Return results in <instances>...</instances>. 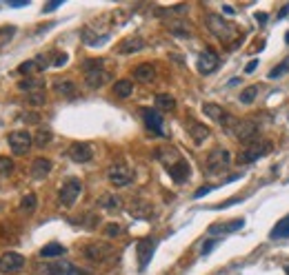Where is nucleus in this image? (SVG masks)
I'll list each match as a JSON object with an SVG mask.
<instances>
[{
  "mask_svg": "<svg viewBox=\"0 0 289 275\" xmlns=\"http://www.w3.org/2000/svg\"><path fill=\"white\" fill-rule=\"evenodd\" d=\"M207 27L220 43H234V40L238 38V29H236L229 20L220 18V16H216V14L207 16Z\"/></svg>",
  "mask_w": 289,
  "mask_h": 275,
  "instance_id": "obj_1",
  "label": "nucleus"
},
{
  "mask_svg": "<svg viewBox=\"0 0 289 275\" xmlns=\"http://www.w3.org/2000/svg\"><path fill=\"white\" fill-rule=\"evenodd\" d=\"M82 69H85V82L89 89H100L102 85L109 82V71H105L102 60H87Z\"/></svg>",
  "mask_w": 289,
  "mask_h": 275,
  "instance_id": "obj_2",
  "label": "nucleus"
},
{
  "mask_svg": "<svg viewBox=\"0 0 289 275\" xmlns=\"http://www.w3.org/2000/svg\"><path fill=\"white\" fill-rule=\"evenodd\" d=\"M269 151H271L269 140H256V142H249L238 153V164H251V162H256V160H260L262 155H267Z\"/></svg>",
  "mask_w": 289,
  "mask_h": 275,
  "instance_id": "obj_3",
  "label": "nucleus"
},
{
  "mask_svg": "<svg viewBox=\"0 0 289 275\" xmlns=\"http://www.w3.org/2000/svg\"><path fill=\"white\" fill-rule=\"evenodd\" d=\"M82 193V182L78 178H67L65 184L58 191V202L63 206H74Z\"/></svg>",
  "mask_w": 289,
  "mask_h": 275,
  "instance_id": "obj_4",
  "label": "nucleus"
},
{
  "mask_svg": "<svg viewBox=\"0 0 289 275\" xmlns=\"http://www.w3.org/2000/svg\"><path fill=\"white\" fill-rule=\"evenodd\" d=\"M107 180H109L113 186H129L133 182V171L129 169L122 160H118V162H113L109 171H107Z\"/></svg>",
  "mask_w": 289,
  "mask_h": 275,
  "instance_id": "obj_5",
  "label": "nucleus"
},
{
  "mask_svg": "<svg viewBox=\"0 0 289 275\" xmlns=\"http://www.w3.org/2000/svg\"><path fill=\"white\" fill-rule=\"evenodd\" d=\"M229 164H231V155L223 147H216L214 151L207 155V160H205V167H207L209 173H223V171H227Z\"/></svg>",
  "mask_w": 289,
  "mask_h": 275,
  "instance_id": "obj_6",
  "label": "nucleus"
},
{
  "mask_svg": "<svg viewBox=\"0 0 289 275\" xmlns=\"http://www.w3.org/2000/svg\"><path fill=\"white\" fill-rule=\"evenodd\" d=\"M9 147L16 155H25L29 153V149L34 147V136L25 129H18V131H12L9 133Z\"/></svg>",
  "mask_w": 289,
  "mask_h": 275,
  "instance_id": "obj_7",
  "label": "nucleus"
},
{
  "mask_svg": "<svg viewBox=\"0 0 289 275\" xmlns=\"http://www.w3.org/2000/svg\"><path fill=\"white\" fill-rule=\"evenodd\" d=\"M25 264H27V260H25V255H20V253L16 251H7L0 255V273H18L25 268Z\"/></svg>",
  "mask_w": 289,
  "mask_h": 275,
  "instance_id": "obj_8",
  "label": "nucleus"
},
{
  "mask_svg": "<svg viewBox=\"0 0 289 275\" xmlns=\"http://www.w3.org/2000/svg\"><path fill=\"white\" fill-rule=\"evenodd\" d=\"M82 255L87 257L89 262H107L113 255V248L109 244H89L82 248Z\"/></svg>",
  "mask_w": 289,
  "mask_h": 275,
  "instance_id": "obj_9",
  "label": "nucleus"
},
{
  "mask_svg": "<svg viewBox=\"0 0 289 275\" xmlns=\"http://www.w3.org/2000/svg\"><path fill=\"white\" fill-rule=\"evenodd\" d=\"M218 65H220V58H218V54H216L214 49L200 51V56H198V71L203 76L214 74V71L218 69Z\"/></svg>",
  "mask_w": 289,
  "mask_h": 275,
  "instance_id": "obj_10",
  "label": "nucleus"
},
{
  "mask_svg": "<svg viewBox=\"0 0 289 275\" xmlns=\"http://www.w3.org/2000/svg\"><path fill=\"white\" fill-rule=\"evenodd\" d=\"M154 248H156V240H154V237H142V240L136 244L138 266H140V271H144V268H147L149 260L154 257Z\"/></svg>",
  "mask_w": 289,
  "mask_h": 275,
  "instance_id": "obj_11",
  "label": "nucleus"
},
{
  "mask_svg": "<svg viewBox=\"0 0 289 275\" xmlns=\"http://www.w3.org/2000/svg\"><path fill=\"white\" fill-rule=\"evenodd\" d=\"M67 155H69V160H74V162L85 164L94 158V149H91V144H87V142H74L69 147V151H67Z\"/></svg>",
  "mask_w": 289,
  "mask_h": 275,
  "instance_id": "obj_12",
  "label": "nucleus"
},
{
  "mask_svg": "<svg viewBox=\"0 0 289 275\" xmlns=\"http://www.w3.org/2000/svg\"><path fill=\"white\" fill-rule=\"evenodd\" d=\"M144 47V40L140 36H127L125 40H120L116 47V54L118 56H129V54H136Z\"/></svg>",
  "mask_w": 289,
  "mask_h": 275,
  "instance_id": "obj_13",
  "label": "nucleus"
},
{
  "mask_svg": "<svg viewBox=\"0 0 289 275\" xmlns=\"http://www.w3.org/2000/svg\"><path fill=\"white\" fill-rule=\"evenodd\" d=\"M142 118H144V124H147L149 131L158 133V136H165V129H163V116L158 109H144L142 111Z\"/></svg>",
  "mask_w": 289,
  "mask_h": 275,
  "instance_id": "obj_14",
  "label": "nucleus"
},
{
  "mask_svg": "<svg viewBox=\"0 0 289 275\" xmlns=\"http://www.w3.org/2000/svg\"><path fill=\"white\" fill-rule=\"evenodd\" d=\"M256 133H258V124L254 120H238V124H236V129H234V136L242 140V142L254 140Z\"/></svg>",
  "mask_w": 289,
  "mask_h": 275,
  "instance_id": "obj_15",
  "label": "nucleus"
},
{
  "mask_svg": "<svg viewBox=\"0 0 289 275\" xmlns=\"http://www.w3.org/2000/svg\"><path fill=\"white\" fill-rule=\"evenodd\" d=\"M129 213H131L133 217L147 220V217H152V213H154V206L142 198H133L131 202H129Z\"/></svg>",
  "mask_w": 289,
  "mask_h": 275,
  "instance_id": "obj_16",
  "label": "nucleus"
},
{
  "mask_svg": "<svg viewBox=\"0 0 289 275\" xmlns=\"http://www.w3.org/2000/svg\"><path fill=\"white\" fill-rule=\"evenodd\" d=\"M156 158L161 160V162L165 164V167H174L176 162H180V153H178V149H174V147H169V144H165V147H158L156 149Z\"/></svg>",
  "mask_w": 289,
  "mask_h": 275,
  "instance_id": "obj_17",
  "label": "nucleus"
},
{
  "mask_svg": "<svg viewBox=\"0 0 289 275\" xmlns=\"http://www.w3.org/2000/svg\"><path fill=\"white\" fill-rule=\"evenodd\" d=\"M167 171H169V175H172L174 182H178V184L187 182L189 175H192V167H189L187 160H180V162H176L174 167H169Z\"/></svg>",
  "mask_w": 289,
  "mask_h": 275,
  "instance_id": "obj_18",
  "label": "nucleus"
},
{
  "mask_svg": "<svg viewBox=\"0 0 289 275\" xmlns=\"http://www.w3.org/2000/svg\"><path fill=\"white\" fill-rule=\"evenodd\" d=\"M51 160L49 158H36L32 162V178L34 180H45L51 173Z\"/></svg>",
  "mask_w": 289,
  "mask_h": 275,
  "instance_id": "obj_19",
  "label": "nucleus"
},
{
  "mask_svg": "<svg viewBox=\"0 0 289 275\" xmlns=\"http://www.w3.org/2000/svg\"><path fill=\"white\" fill-rule=\"evenodd\" d=\"M187 131H189V136H192V140H194L196 144H203L205 140L209 138V127H207V124L196 122V120H189L187 122Z\"/></svg>",
  "mask_w": 289,
  "mask_h": 275,
  "instance_id": "obj_20",
  "label": "nucleus"
},
{
  "mask_svg": "<svg viewBox=\"0 0 289 275\" xmlns=\"http://www.w3.org/2000/svg\"><path fill=\"white\" fill-rule=\"evenodd\" d=\"M18 89L23 93H36V91H45V80L43 78H25L23 82H18Z\"/></svg>",
  "mask_w": 289,
  "mask_h": 275,
  "instance_id": "obj_21",
  "label": "nucleus"
},
{
  "mask_svg": "<svg viewBox=\"0 0 289 275\" xmlns=\"http://www.w3.org/2000/svg\"><path fill=\"white\" fill-rule=\"evenodd\" d=\"M133 78L140 82H152L154 78H156V69H154V65H149V62H142V65H138L136 69H133Z\"/></svg>",
  "mask_w": 289,
  "mask_h": 275,
  "instance_id": "obj_22",
  "label": "nucleus"
},
{
  "mask_svg": "<svg viewBox=\"0 0 289 275\" xmlns=\"http://www.w3.org/2000/svg\"><path fill=\"white\" fill-rule=\"evenodd\" d=\"M203 113H205L207 118H211L214 122H218V124L223 122V118L227 116L225 109L218 107V105H214V102H205V105H203Z\"/></svg>",
  "mask_w": 289,
  "mask_h": 275,
  "instance_id": "obj_23",
  "label": "nucleus"
},
{
  "mask_svg": "<svg viewBox=\"0 0 289 275\" xmlns=\"http://www.w3.org/2000/svg\"><path fill=\"white\" fill-rule=\"evenodd\" d=\"M245 226V220H231V222H227V224H214L209 229L211 235H218V233H231V231H236V229H242Z\"/></svg>",
  "mask_w": 289,
  "mask_h": 275,
  "instance_id": "obj_24",
  "label": "nucleus"
},
{
  "mask_svg": "<svg viewBox=\"0 0 289 275\" xmlns=\"http://www.w3.org/2000/svg\"><path fill=\"white\" fill-rule=\"evenodd\" d=\"M67 248L63 244H58V242H49V244H45L40 248V257H60L65 255Z\"/></svg>",
  "mask_w": 289,
  "mask_h": 275,
  "instance_id": "obj_25",
  "label": "nucleus"
},
{
  "mask_svg": "<svg viewBox=\"0 0 289 275\" xmlns=\"http://www.w3.org/2000/svg\"><path fill=\"white\" fill-rule=\"evenodd\" d=\"M154 105H156L158 111H174V109H176V100H174L169 93H158Z\"/></svg>",
  "mask_w": 289,
  "mask_h": 275,
  "instance_id": "obj_26",
  "label": "nucleus"
},
{
  "mask_svg": "<svg viewBox=\"0 0 289 275\" xmlns=\"http://www.w3.org/2000/svg\"><path fill=\"white\" fill-rule=\"evenodd\" d=\"M113 93L118 98H129L133 93V82L131 80H118L113 82Z\"/></svg>",
  "mask_w": 289,
  "mask_h": 275,
  "instance_id": "obj_27",
  "label": "nucleus"
},
{
  "mask_svg": "<svg viewBox=\"0 0 289 275\" xmlns=\"http://www.w3.org/2000/svg\"><path fill=\"white\" fill-rule=\"evenodd\" d=\"M100 206H102V209H105V211H120V209H122V200L118 198V195L107 193V195H102Z\"/></svg>",
  "mask_w": 289,
  "mask_h": 275,
  "instance_id": "obj_28",
  "label": "nucleus"
},
{
  "mask_svg": "<svg viewBox=\"0 0 289 275\" xmlns=\"http://www.w3.org/2000/svg\"><path fill=\"white\" fill-rule=\"evenodd\" d=\"M51 138H54V133L49 131V129H38L36 131V136H34V144L36 147H40V149H45V147H49L51 144Z\"/></svg>",
  "mask_w": 289,
  "mask_h": 275,
  "instance_id": "obj_29",
  "label": "nucleus"
},
{
  "mask_svg": "<svg viewBox=\"0 0 289 275\" xmlns=\"http://www.w3.org/2000/svg\"><path fill=\"white\" fill-rule=\"evenodd\" d=\"M269 237H271V240H278V237H289V215H285L276 226H273Z\"/></svg>",
  "mask_w": 289,
  "mask_h": 275,
  "instance_id": "obj_30",
  "label": "nucleus"
},
{
  "mask_svg": "<svg viewBox=\"0 0 289 275\" xmlns=\"http://www.w3.org/2000/svg\"><path fill=\"white\" fill-rule=\"evenodd\" d=\"M54 89H56V93L58 96H65V98H71L76 93V85L71 80H58L54 85Z\"/></svg>",
  "mask_w": 289,
  "mask_h": 275,
  "instance_id": "obj_31",
  "label": "nucleus"
},
{
  "mask_svg": "<svg viewBox=\"0 0 289 275\" xmlns=\"http://www.w3.org/2000/svg\"><path fill=\"white\" fill-rule=\"evenodd\" d=\"M36 71H43V65H40L36 58L23 62V65L18 67V74H23V76H27V78H32V74H36Z\"/></svg>",
  "mask_w": 289,
  "mask_h": 275,
  "instance_id": "obj_32",
  "label": "nucleus"
},
{
  "mask_svg": "<svg viewBox=\"0 0 289 275\" xmlns=\"http://www.w3.org/2000/svg\"><path fill=\"white\" fill-rule=\"evenodd\" d=\"M36 206H38V198H36V193H27L23 200H20V211H25V213H34Z\"/></svg>",
  "mask_w": 289,
  "mask_h": 275,
  "instance_id": "obj_33",
  "label": "nucleus"
},
{
  "mask_svg": "<svg viewBox=\"0 0 289 275\" xmlns=\"http://www.w3.org/2000/svg\"><path fill=\"white\" fill-rule=\"evenodd\" d=\"M256 96H258V87L251 85V87H247V89L240 93V102H242V105H251V102L256 100Z\"/></svg>",
  "mask_w": 289,
  "mask_h": 275,
  "instance_id": "obj_34",
  "label": "nucleus"
},
{
  "mask_svg": "<svg viewBox=\"0 0 289 275\" xmlns=\"http://www.w3.org/2000/svg\"><path fill=\"white\" fill-rule=\"evenodd\" d=\"M287 71H289V58H287V60H282L280 65L273 67V69L269 71V78H271V80H276V78H282V76H285Z\"/></svg>",
  "mask_w": 289,
  "mask_h": 275,
  "instance_id": "obj_35",
  "label": "nucleus"
},
{
  "mask_svg": "<svg viewBox=\"0 0 289 275\" xmlns=\"http://www.w3.org/2000/svg\"><path fill=\"white\" fill-rule=\"evenodd\" d=\"M172 31L178 36V38H192V29L187 27L185 23H178V25H172Z\"/></svg>",
  "mask_w": 289,
  "mask_h": 275,
  "instance_id": "obj_36",
  "label": "nucleus"
},
{
  "mask_svg": "<svg viewBox=\"0 0 289 275\" xmlns=\"http://www.w3.org/2000/svg\"><path fill=\"white\" fill-rule=\"evenodd\" d=\"M14 171V160L12 158H0V178H7Z\"/></svg>",
  "mask_w": 289,
  "mask_h": 275,
  "instance_id": "obj_37",
  "label": "nucleus"
},
{
  "mask_svg": "<svg viewBox=\"0 0 289 275\" xmlns=\"http://www.w3.org/2000/svg\"><path fill=\"white\" fill-rule=\"evenodd\" d=\"M27 102H29V105H34V107L43 105V102H45V91H36V93H29V96H27Z\"/></svg>",
  "mask_w": 289,
  "mask_h": 275,
  "instance_id": "obj_38",
  "label": "nucleus"
},
{
  "mask_svg": "<svg viewBox=\"0 0 289 275\" xmlns=\"http://www.w3.org/2000/svg\"><path fill=\"white\" fill-rule=\"evenodd\" d=\"M120 233H122V226L116 224V222H111V224L105 226V235H107V237H118Z\"/></svg>",
  "mask_w": 289,
  "mask_h": 275,
  "instance_id": "obj_39",
  "label": "nucleus"
},
{
  "mask_svg": "<svg viewBox=\"0 0 289 275\" xmlns=\"http://www.w3.org/2000/svg\"><path fill=\"white\" fill-rule=\"evenodd\" d=\"M63 275H87L82 268L78 266H74V264H69V262H63Z\"/></svg>",
  "mask_w": 289,
  "mask_h": 275,
  "instance_id": "obj_40",
  "label": "nucleus"
},
{
  "mask_svg": "<svg viewBox=\"0 0 289 275\" xmlns=\"http://www.w3.org/2000/svg\"><path fill=\"white\" fill-rule=\"evenodd\" d=\"M67 60H69V56L63 54V51H60V54L56 51V54H54V62H51V65H54V67H65Z\"/></svg>",
  "mask_w": 289,
  "mask_h": 275,
  "instance_id": "obj_41",
  "label": "nucleus"
},
{
  "mask_svg": "<svg viewBox=\"0 0 289 275\" xmlns=\"http://www.w3.org/2000/svg\"><path fill=\"white\" fill-rule=\"evenodd\" d=\"M216 246V240H209V242H205L203 244V248H200V253H203V255H207V253H211V248Z\"/></svg>",
  "mask_w": 289,
  "mask_h": 275,
  "instance_id": "obj_42",
  "label": "nucleus"
},
{
  "mask_svg": "<svg viewBox=\"0 0 289 275\" xmlns=\"http://www.w3.org/2000/svg\"><path fill=\"white\" fill-rule=\"evenodd\" d=\"M256 67H258V60H249V62H247V67H245V74H254Z\"/></svg>",
  "mask_w": 289,
  "mask_h": 275,
  "instance_id": "obj_43",
  "label": "nucleus"
},
{
  "mask_svg": "<svg viewBox=\"0 0 289 275\" xmlns=\"http://www.w3.org/2000/svg\"><path fill=\"white\" fill-rule=\"evenodd\" d=\"M60 5H63L60 0H56V3H49V5H45L43 12H45V14H47V12H54V9H58V7H60Z\"/></svg>",
  "mask_w": 289,
  "mask_h": 275,
  "instance_id": "obj_44",
  "label": "nucleus"
},
{
  "mask_svg": "<svg viewBox=\"0 0 289 275\" xmlns=\"http://www.w3.org/2000/svg\"><path fill=\"white\" fill-rule=\"evenodd\" d=\"M267 18H269V16H267L265 12H258V14H256V23H258V25H265Z\"/></svg>",
  "mask_w": 289,
  "mask_h": 275,
  "instance_id": "obj_45",
  "label": "nucleus"
},
{
  "mask_svg": "<svg viewBox=\"0 0 289 275\" xmlns=\"http://www.w3.org/2000/svg\"><path fill=\"white\" fill-rule=\"evenodd\" d=\"M209 191H211V186H200V189L196 191L194 198H203V195H205V193H209Z\"/></svg>",
  "mask_w": 289,
  "mask_h": 275,
  "instance_id": "obj_46",
  "label": "nucleus"
},
{
  "mask_svg": "<svg viewBox=\"0 0 289 275\" xmlns=\"http://www.w3.org/2000/svg\"><path fill=\"white\" fill-rule=\"evenodd\" d=\"M9 7H27L29 3H23V0H16V3H7Z\"/></svg>",
  "mask_w": 289,
  "mask_h": 275,
  "instance_id": "obj_47",
  "label": "nucleus"
},
{
  "mask_svg": "<svg viewBox=\"0 0 289 275\" xmlns=\"http://www.w3.org/2000/svg\"><path fill=\"white\" fill-rule=\"evenodd\" d=\"M287 14H289V3H287L282 9H280V12H278V18H282V16H287Z\"/></svg>",
  "mask_w": 289,
  "mask_h": 275,
  "instance_id": "obj_48",
  "label": "nucleus"
},
{
  "mask_svg": "<svg viewBox=\"0 0 289 275\" xmlns=\"http://www.w3.org/2000/svg\"><path fill=\"white\" fill-rule=\"evenodd\" d=\"M285 40H287V43H289V31H287V34H285Z\"/></svg>",
  "mask_w": 289,
  "mask_h": 275,
  "instance_id": "obj_49",
  "label": "nucleus"
},
{
  "mask_svg": "<svg viewBox=\"0 0 289 275\" xmlns=\"http://www.w3.org/2000/svg\"><path fill=\"white\" fill-rule=\"evenodd\" d=\"M285 271H287V275H289V264H287V266H285Z\"/></svg>",
  "mask_w": 289,
  "mask_h": 275,
  "instance_id": "obj_50",
  "label": "nucleus"
}]
</instances>
